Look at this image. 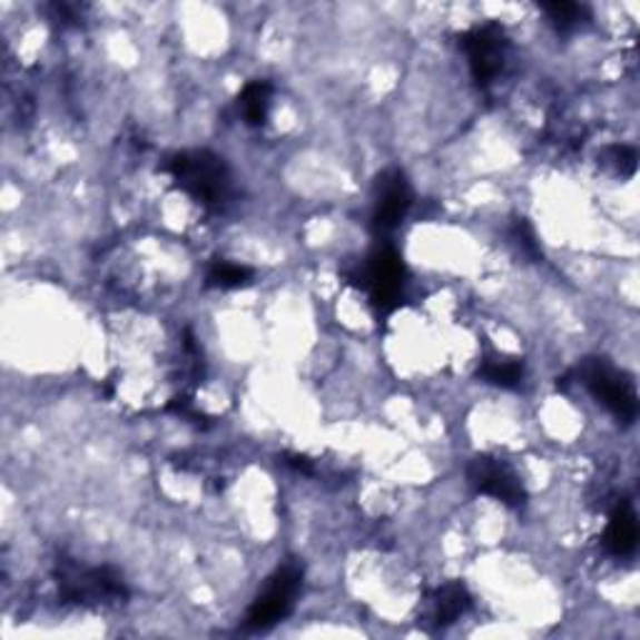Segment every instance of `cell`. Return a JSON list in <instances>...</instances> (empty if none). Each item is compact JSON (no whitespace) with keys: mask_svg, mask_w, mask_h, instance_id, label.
Here are the masks:
<instances>
[{"mask_svg":"<svg viewBox=\"0 0 640 640\" xmlns=\"http://www.w3.org/2000/svg\"><path fill=\"white\" fill-rule=\"evenodd\" d=\"M301 568L288 565L280 568V571L270 578V583L266 585V591L260 593V598L253 603L246 626L250 631H266L273 623H278L280 618H286L291 613L293 603H296V595L301 591Z\"/></svg>","mask_w":640,"mask_h":640,"instance_id":"obj_1","label":"cell"},{"mask_svg":"<svg viewBox=\"0 0 640 640\" xmlns=\"http://www.w3.org/2000/svg\"><path fill=\"white\" fill-rule=\"evenodd\" d=\"M471 481L479 485V491L498 498L505 505L523 503V485L511 465L501 461H475L471 471Z\"/></svg>","mask_w":640,"mask_h":640,"instance_id":"obj_3","label":"cell"},{"mask_svg":"<svg viewBox=\"0 0 640 640\" xmlns=\"http://www.w3.org/2000/svg\"><path fill=\"white\" fill-rule=\"evenodd\" d=\"M638 545V521L636 511L628 501L616 503L611 521L605 528V548L613 555H631Z\"/></svg>","mask_w":640,"mask_h":640,"instance_id":"obj_5","label":"cell"},{"mask_svg":"<svg viewBox=\"0 0 640 640\" xmlns=\"http://www.w3.org/2000/svg\"><path fill=\"white\" fill-rule=\"evenodd\" d=\"M471 605V598L465 593V588L459 583H449L435 591L429 598V608H425V618H429V623L433 626H451L453 621H459V618L469 611Z\"/></svg>","mask_w":640,"mask_h":640,"instance_id":"obj_6","label":"cell"},{"mask_svg":"<svg viewBox=\"0 0 640 640\" xmlns=\"http://www.w3.org/2000/svg\"><path fill=\"white\" fill-rule=\"evenodd\" d=\"M411 203L408 183H405L401 173H391L388 178L381 180V196L375 200V226L381 230L398 228Z\"/></svg>","mask_w":640,"mask_h":640,"instance_id":"obj_4","label":"cell"},{"mask_svg":"<svg viewBox=\"0 0 640 640\" xmlns=\"http://www.w3.org/2000/svg\"><path fill=\"white\" fill-rule=\"evenodd\" d=\"M270 98H273V88L268 83H250L240 96V114L246 118V124L250 126H260L266 120L268 110H270Z\"/></svg>","mask_w":640,"mask_h":640,"instance_id":"obj_7","label":"cell"},{"mask_svg":"<svg viewBox=\"0 0 640 640\" xmlns=\"http://www.w3.org/2000/svg\"><path fill=\"white\" fill-rule=\"evenodd\" d=\"M583 383L591 388V393L601 401L608 411H611L616 419L621 421H633L638 413V395L633 383L626 378V375L618 373L611 365H605L601 361L588 363V368L583 371Z\"/></svg>","mask_w":640,"mask_h":640,"instance_id":"obj_2","label":"cell"}]
</instances>
